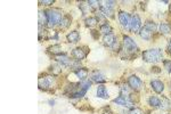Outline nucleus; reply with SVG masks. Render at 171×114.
<instances>
[{
  "label": "nucleus",
  "instance_id": "f257e3e1",
  "mask_svg": "<svg viewBox=\"0 0 171 114\" xmlns=\"http://www.w3.org/2000/svg\"><path fill=\"white\" fill-rule=\"evenodd\" d=\"M162 56H163V53L158 48L148 49L142 53V60L147 63H158V62L162 60Z\"/></svg>",
  "mask_w": 171,
  "mask_h": 114
},
{
  "label": "nucleus",
  "instance_id": "f03ea898",
  "mask_svg": "<svg viewBox=\"0 0 171 114\" xmlns=\"http://www.w3.org/2000/svg\"><path fill=\"white\" fill-rule=\"evenodd\" d=\"M47 25L49 28H54V26H56L57 24L60 23L62 18H63V15H62V12L58 9H49L47 12Z\"/></svg>",
  "mask_w": 171,
  "mask_h": 114
},
{
  "label": "nucleus",
  "instance_id": "7ed1b4c3",
  "mask_svg": "<svg viewBox=\"0 0 171 114\" xmlns=\"http://www.w3.org/2000/svg\"><path fill=\"white\" fill-rule=\"evenodd\" d=\"M123 46H124V49L130 53V54H135L138 51V46L132 39L128 37V35H124L123 37Z\"/></svg>",
  "mask_w": 171,
  "mask_h": 114
},
{
  "label": "nucleus",
  "instance_id": "20e7f679",
  "mask_svg": "<svg viewBox=\"0 0 171 114\" xmlns=\"http://www.w3.org/2000/svg\"><path fill=\"white\" fill-rule=\"evenodd\" d=\"M128 86L135 91H139L142 88V81L137 75H130L128 78Z\"/></svg>",
  "mask_w": 171,
  "mask_h": 114
},
{
  "label": "nucleus",
  "instance_id": "39448f33",
  "mask_svg": "<svg viewBox=\"0 0 171 114\" xmlns=\"http://www.w3.org/2000/svg\"><path fill=\"white\" fill-rule=\"evenodd\" d=\"M140 28H142V21H140V17L138 15H135L131 17L130 19V31L136 33V32H139L140 31Z\"/></svg>",
  "mask_w": 171,
  "mask_h": 114
},
{
  "label": "nucleus",
  "instance_id": "423d86ee",
  "mask_svg": "<svg viewBox=\"0 0 171 114\" xmlns=\"http://www.w3.org/2000/svg\"><path fill=\"white\" fill-rule=\"evenodd\" d=\"M114 3H115L114 1H105L104 5H101V13L103 14L104 17L113 15Z\"/></svg>",
  "mask_w": 171,
  "mask_h": 114
},
{
  "label": "nucleus",
  "instance_id": "0eeeda50",
  "mask_svg": "<svg viewBox=\"0 0 171 114\" xmlns=\"http://www.w3.org/2000/svg\"><path fill=\"white\" fill-rule=\"evenodd\" d=\"M54 82V78L53 76H44V78H39V87L40 89L47 90L53 86Z\"/></svg>",
  "mask_w": 171,
  "mask_h": 114
},
{
  "label": "nucleus",
  "instance_id": "6e6552de",
  "mask_svg": "<svg viewBox=\"0 0 171 114\" xmlns=\"http://www.w3.org/2000/svg\"><path fill=\"white\" fill-rule=\"evenodd\" d=\"M113 103L120 105V106H124V107H132L133 106V103L130 101L128 97H126V96H121V95L119 96V97H117L115 99H113Z\"/></svg>",
  "mask_w": 171,
  "mask_h": 114
},
{
  "label": "nucleus",
  "instance_id": "1a4fd4ad",
  "mask_svg": "<svg viewBox=\"0 0 171 114\" xmlns=\"http://www.w3.org/2000/svg\"><path fill=\"white\" fill-rule=\"evenodd\" d=\"M130 15L127 13V12H120L119 13V21H120L121 25L123 26L126 28H130Z\"/></svg>",
  "mask_w": 171,
  "mask_h": 114
},
{
  "label": "nucleus",
  "instance_id": "9d476101",
  "mask_svg": "<svg viewBox=\"0 0 171 114\" xmlns=\"http://www.w3.org/2000/svg\"><path fill=\"white\" fill-rule=\"evenodd\" d=\"M56 62L62 64L63 66H75V64L72 63V60H71L66 55H57Z\"/></svg>",
  "mask_w": 171,
  "mask_h": 114
},
{
  "label": "nucleus",
  "instance_id": "9b49d317",
  "mask_svg": "<svg viewBox=\"0 0 171 114\" xmlns=\"http://www.w3.org/2000/svg\"><path fill=\"white\" fill-rule=\"evenodd\" d=\"M117 42V39L115 38V35L114 34H107V35H104V38H103V44L105 46H107V47H113L114 44Z\"/></svg>",
  "mask_w": 171,
  "mask_h": 114
},
{
  "label": "nucleus",
  "instance_id": "f8f14e48",
  "mask_svg": "<svg viewBox=\"0 0 171 114\" xmlns=\"http://www.w3.org/2000/svg\"><path fill=\"white\" fill-rule=\"evenodd\" d=\"M151 87H152L153 90L155 92H158V94H161V92L163 91V89H164V85H163V82L160 81V80H152V81H151Z\"/></svg>",
  "mask_w": 171,
  "mask_h": 114
},
{
  "label": "nucleus",
  "instance_id": "ddd939ff",
  "mask_svg": "<svg viewBox=\"0 0 171 114\" xmlns=\"http://www.w3.org/2000/svg\"><path fill=\"white\" fill-rule=\"evenodd\" d=\"M97 97H99V98H103V99H107L110 96H108V91L107 89H106V87H105L104 85H99L98 87H97Z\"/></svg>",
  "mask_w": 171,
  "mask_h": 114
},
{
  "label": "nucleus",
  "instance_id": "4468645a",
  "mask_svg": "<svg viewBox=\"0 0 171 114\" xmlns=\"http://www.w3.org/2000/svg\"><path fill=\"white\" fill-rule=\"evenodd\" d=\"M72 56L75 58L76 60H82L86 58L87 56V53L85 50H82L81 48H75V49H73L72 51Z\"/></svg>",
  "mask_w": 171,
  "mask_h": 114
},
{
  "label": "nucleus",
  "instance_id": "2eb2a0df",
  "mask_svg": "<svg viewBox=\"0 0 171 114\" xmlns=\"http://www.w3.org/2000/svg\"><path fill=\"white\" fill-rule=\"evenodd\" d=\"M66 39L67 41L70 42V44H76V42L80 40V34L78 31H72L70 32L69 34L66 35Z\"/></svg>",
  "mask_w": 171,
  "mask_h": 114
},
{
  "label": "nucleus",
  "instance_id": "dca6fc26",
  "mask_svg": "<svg viewBox=\"0 0 171 114\" xmlns=\"http://www.w3.org/2000/svg\"><path fill=\"white\" fill-rule=\"evenodd\" d=\"M91 80L94 81V82H97V83H105V82H106V79L101 75V73L97 72V71L91 74Z\"/></svg>",
  "mask_w": 171,
  "mask_h": 114
},
{
  "label": "nucleus",
  "instance_id": "f3484780",
  "mask_svg": "<svg viewBox=\"0 0 171 114\" xmlns=\"http://www.w3.org/2000/svg\"><path fill=\"white\" fill-rule=\"evenodd\" d=\"M74 73H75V75L79 78L80 80H85L87 76H88V70H86L83 67H78L76 70H74Z\"/></svg>",
  "mask_w": 171,
  "mask_h": 114
},
{
  "label": "nucleus",
  "instance_id": "a211bd4d",
  "mask_svg": "<svg viewBox=\"0 0 171 114\" xmlns=\"http://www.w3.org/2000/svg\"><path fill=\"white\" fill-rule=\"evenodd\" d=\"M71 21H72V18H71L70 15H64L63 18H62V21H60V25L62 28H67L69 26L71 25Z\"/></svg>",
  "mask_w": 171,
  "mask_h": 114
},
{
  "label": "nucleus",
  "instance_id": "6ab92c4d",
  "mask_svg": "<svg viewBox=\"0 0 171 114\" xmlns=\"http://www.w3.org/2000/svg\"><path fill=\"white\" fill-rule=\"evenodd\" d=\"M139 35H140V38H142L144 40H151V38H152V32L148 31V30L145 28H140Z\"/></svg>",
  "mask_w": 171,
  "mask_h": 114
},
{
  "label": "nucleus",
  "instance_id": "aec40b11",
  "mask_svg": "<svg viewBox=\"0 0 171 114\" xmlns=\"http://www.w3.org/2000/svg\"><path fill=\"white\" fill-rule=\"evenodd\" d=\"M101 32L104 35L111 34V33H112V28H111V25H110V24H108L107 22L103 23V24L101 25Z\"/></svg>",
  "mask_w": 171,
  "mask_h": 114
},
{
  "label": "nucleus",
  "instance_id": "412c9836",
  "mask_svg": "<svg viewBox=\"0 0 171 114\" xmlns=\"http://www.w3.org/2000/svg\"><path fill=\"white\" fill-rule=\"evenodd\" d=\"M148 104L153 107H160V105H161V99L158 98L156 96H151L148 98Z\"/></svg>",
  "mask_w": 171,
  "mask_h": 114
},
{
  "label": "nucleus",
  "instance_id": "4be33fe9",
  "mask_svg": "<svg viewBox=\"0 0 171 114\" xmlns=\"http://www.w3.org/2000/svg\"><path fill=\"white\" fill-rule=\"evenodd\" d=\"M160 32H161L162 34H170L171 33V26L169 25L168 23H161V25H160Z\"/></svg>",
  "mask_w": 171,
  "mask_h": 114
},
{
  "label": "nucleus",
  "instance_id": "5701e85b",
  "mask_svg": "<svg viewBox=\"0 0 171 114\" xmlns=\"http://www.w3.org/2000/svg\"><path fill=\"white\" fill-rule=\"evenodd\" d=\"M46 23H48L47 14L40 10V12H39V26L46 25Z\"/></svg>",
  "mask_w": 171,
  "mask_h": 114
},
{
  "label": "nucleus",
  "instance_id": "b1692460",
  "mask_svg": "<svg viewBox=\"0 0 171 114\" xmlns=\"http://www.w3.org/2000/svg\"><path fill=\"white\" fill-rule=\"evenodd\" d=\"M85 23L86 25L89 26V28H94L98 23V19H97V17H89V18L85 19Z\"/></svg>",
  "mask_w": 171,
  "mask_h": 114
},
{
  "label": "nucleus",
  "instance_id": "393cba45",
  "mask_svg": "<svg viewBox=\"0 0 171 114\" xmlns=\"http://www.w3.org/2000/svg\"><path fill=\"white\" fill-rule=\"evenodd\" d=\"M160 108H162V110H170L171 108V103L170 101H169L168 98H165V97H163L161 101V105H160Z\"/></svg>",
  "mask_w": 171,
  "mask_h": 114
},
{
  "label": "nucleus",
  "instance_id": "a878e982",
  "mask_svg": "<svg viewBox=\"0 0 171 114\" xmlns=\"http://www.w3.org/2000/svg\"><path fill=\"white\" fill-rule=\"evenodd\" d=\"M50 72L53 73V75H58L60 72H62V67L58 65V64H54L50 66Z\"/></svg>",
  "mask_w": 171,
  "mask_h": 114
},
{
  "label": "nucleus",
  "instance_id": "bb28decb",
  "mask_svg": "<svg viewBox=\"0 0 171 114\" xmlns=\"http://www.w3.org/2000/svg\"><path fill=\"white\" fill-rule=\"evenodd\" d=\"M144 28H147V30L151 32L156 31V24L154 22H151V21H147V22L145 23V26H144Z\"/></svg>",
  "mask_w": 171,
  "mask_h": 114
},
{
  "label": "nucleus",
  "instance_id": "cd10ccee",
  "mask_svg": "<svg viewBox=\"0 0 171 114\" xmlns=\"http://www.w3.org/2000/svg\"><path fill=\"white\" fill-rule=\"evenodd\" d=\"M48 50L57 56V55H60V50H62V49H60V47L58 46V44H54V46H51V47L48 48Z\"/></svg>",
  "mask_w": 171,
  "mask_h": 114
},
{
  "label": "nucleus",
  "instance_id": "c85d7f7f",
  "mask_svg": "<svg viewBox=\"0 0 171 114\" xmlns=\"http://www.w3.org/2000/svg\"><path fill=\"white\" fill-rule=\"evenodd\" d=\"M79 8L81 10H82V14H83V15H85V14H87L89 12V10L91 9V7L89 6L88 3H79Z\"/></svg>",
  "mask_w": 171,
  "mask_h": 114
},
{
  "label": "nucleus",
  "instance_id": "c756f323",
  "mask_svg": "<svg viewBox=\"0 0 171 114\" xmlns=\"http://www.w3.org/2000/svg\"><path fill=\"white\" fill-rule=\"evenodd\" d=\"M88 5L91 7L92 10H96V9H98V8H101L99 1H95V0H90V1H88Z\"/></svg>",
  "mask_w": 171,
  "mask_h": 114
},
{
  "label": "nucleus",
  "instance_id": "7c9ffc66",
  "mask_svg": "<svg viewBox=\"0 0 171 114\" xmlns=\"http://www.w3.org/2000/svg\"><path fill=\"white\" fill-rule=\"evenodd\" d=\"M163 65H164V69L168 72H171V60H163Z\"/></svg>",
  "mask_w": 171,
  "mask_h": 114
},
{
  "label": "nucleus",
  "instance_id": "2f4dec72",
  "mask_svg": "<svg viewBox=\"0 0 171 114\" xmlns=\"http://www.w3.org/2000/svg\"><path fill=\"white\" fill-rule=\"evenodd\" d=\"M129 88L130 87H128V86H122L121 87V96H126V94H129Z\"/></svg>",
  "mask_w": 171,
  "mask_h": 114
},
{
  "label": "nucleus",
  "instance_id": "473e14b6",
  "mask_svg": "<svg viewBox=\"0 0 171 114\" xmlns=\"http://www.w3.org/2000/svg\"><path fill=\"white\" fill-rule=\"evenodd\" d=\"M129 114H144V113H142V111L140 108L135 107V108H131V111L129 112Z\"/></svg>",
  "mask_w": 171,
  "mask_h": 114
},
{
  "label": "nucleus",
  "instance_id": "72a5a7b5",
  "mask_svg": "<svg viewBox=\"0 0 171 114\" xmlns=\"http://www.w3.org/2000/svg\"><path fill=\"white\" fill-rule=\"evenodd\" d=\"M41 5H46V6H49V5H53L54 1L53 0H44V1H40Z\"/></svg>",
  "mask_w": 171,
  "mask_h": 114
},
{
  "label": "nucleus",
  "instance_id": "f704fd0d",
  "mask_svg": "<svg viewBox=\"0 0 171 114\" xmlns=\"http://www.w3.org/2000/svg\"><path fill=\"white\" fill-rule=\"evenodd\" d=\"M103 114H113V113H112V111L110 108H105V111L103 112Z\"/></svg>",
  "mask_w": 171,
  "mask_h": 114
},
{
  "label": "nucleus",
  "instance_id": "c9c22d12",
  "mask_svg": "<svg viewBox=\"0 0 171 114\" xmlns=\"http://www.w3.org/2000/svg\"><path fill=\"white\" fill-rule=\"evenodd\" d=\"M168 51H169V54H171V40L168 44Z\"/></svg>",
  "mask_w": 171,
  "mask_h": 114
},
{
  "label": "nucleus",
  "instance_id": "e433bc0d",
  "mask_svg": "<svg viewBox=\"0 0 171 114\" xmlns=\"http://www.w3.org/2000/svg\"><path fill=\"white\" fill-rule=\"evenodd\" d=\"M153 69H154V70H152V72H153V71H154V72H156V73H158V72H160V71H161V70H158V67H153Z\"/></svg>",
  "mask_w": 171,
  "mask_h": 114
},
{
  "label": "nucleus",
  "instance_id": "4c0bfd02",
  "mask_svg": "<svg viewBox=\"0 0 171 114\" xmlns=\"http://www.w3.org/2000/svg\"><path fill=\"white\" fill-rule=\"evenodd\" d=\"M169 9H170V12H171V3H170V6H169Z\"/></svg>",
  "mask_w": 171,
  "mask_h": 114
},
{
  "label": "nucleus",
  "instance_id": "58836bf2",
  "mask_svg": "<svg viewBox=\"0 0 171 114\" xmlns=\"http://www.w3.org/2000/svg\"><path fill=\"white\" fill-rule=\"evenodd\" d=\"M168 114H170V113H168Z\"/></svg>",
  "mask_w": 171,
  "mask_h": 114
}]
</instances>
